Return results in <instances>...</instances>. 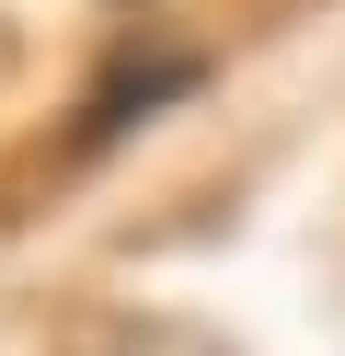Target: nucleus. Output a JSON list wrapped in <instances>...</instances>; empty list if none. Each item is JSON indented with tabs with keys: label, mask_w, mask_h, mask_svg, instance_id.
Segmentation results:
<instances>
[{
	"label": "nucleus",
	"mask_w": 345,
	"mask_h": 356,
	"mask_svg": "<svg viewBox=\"0 0 345 356\" xmlns=\"http://www.w3.org/2000/svg\"><path fill=\"white\" fill-rule=\"evenodd\" d=\"M196 81H207V58H184V47H127V58L104 70V92H92L81 138H92V149H104V138H127L138 115H161V104H184Z\"/></svg>",
	"instance_id": "1"
}]
</instances>
